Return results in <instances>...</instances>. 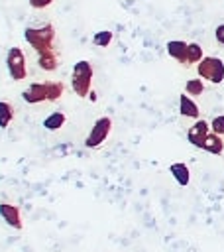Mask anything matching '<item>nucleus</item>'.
Instances as JSON below:
<instances>
[{"instance_id":"1","label":"nucleus","mask_w":224,"mask_h":252,"mask_svg":"<svg viewBox=\"0 0 224 252\" xmlns=\"http://www.w3.org/2000/svg\"><path fill=\"white\" fill-rule=\"evenodd\" d=\"M24 37L37 53L51 51L53 49V39H55V28L51 24H45L41 28H31L29 26V28L24 30Z\"/></svg>"},{"instance_id":"2","label":"nucleus","mask_w":224,"mask_h":252,"mask_svg":"<svg viewBox=\"0 0 224 252\" xmlns=\"http://www.w3.org/2000/svg\"><path fill=\"white\" fill-rule=\"evenodd\" d=\"M90 85H92V65L84 59L77 61L71 75V89L75 91L77 96L84 98L90 94Z\"/></svg>"},{"instance_id":"3","label":"nucleus","mask_w":224,"mask_h":252,"mask_svg":"<svg viewBox=\"0 0 224 252\" xmlns=\"http://www.w3.org/2000/svg\"><path fill=\"white\" fill-rule=\"evenodd\" d=\"M196 73L200 79L218 85L224 81V61L220 57H214V55H204L196 63Z\"/></svg>"},{"instance_id":"4","label":"nucleus","mask_w":224,"mask_h":252,"mask_svg":"<svg viewBox=\"0 0 224 252\" xmlns=\"http://www.w3.org/2000/svg\"><path fill=\"white\" fill-rule=\"evenodd\" d=\"M6 69L12 81H22L28 75L26 69V55L20 47H10L6 53Z\"/></svg>"},{"instance_id":"5","label":"nucleus","mask_w":224,"mask_h":252,"mask_svg":"<svg viewBox=\"0 0 224 252\" xmlns=\"http://www.w3.org/2000/svg\"><path fill=\"white\" fill-rule=\"evenodd\" d=\"M110 130H112V118L110 116L96 118L94 124H92V128H90V132H88V136H86V140H84V146L86 148H98V146H102L106 142Z\"/></svg>"},{"instance_id":"6","label":"nucleus","mask_w":224,"mask_h":252,"mask_svg":"<svg viewBox=\"0 0 224 252\" xmlns=\"http://www.w3.org/2000/svg\"><path fill=\"white\" fill-rule=\"evenodd\" d=\"M208 134H210V124H208L206 120L198 118V120H195V124L187 130V140H189L195 148H200V150H202L204 140H206Z\"/></svg>"},{"instance_id":"7","label":"nucleus","mask_w":224,"mask_h":252,"mask_svg":"<svg viewBox=\"0 0 224 252\" xmlns=\"http://www.w3.org/2000/svg\"><path fill=\"white\" fill-rule=\"evenodd\" d=\"M22 98H24L28 104H37V102L47 100V83H31V85L22 93Z\"/></svg>"},{"instance_id":"8","label":"nucleus","mask_w":224,"mask_h":252,"mask_svg":"<svg viewBox=\"0 0 224 252\" xmlns=\"http://www.w3.org/2000/svg\"><path fill=\"white\" fill-rule=\"evenodd\" d=\"M0 217L6 220L8 226L20 230L24 226L22 222V215H20V209L16 205H10V203H0Z\"/></svg>"},{"instance_id":"9","label":"nucleus","mask_w":224,"mask_h":252,"mask_svg":"<svg viewBox=\"0 0 224 252\" xmlns=\"http://www.w3.org/2000/svg\"><path fill=\"white\" fill-rule=\"evenodd\" d=\"M179 112H181V116H185V118H193V120H198V114H200L198 104H196L195 98L189 96L187 93L179 94Z\"/></svg>"},{"instance_id":"10","label":"nucleus","mask_w":224,"mask_h":252,"mask_svg":"<svg viewBox=\"0 0 224 252\" xmlns=\"http://www.w3.org/2000/svg\"><path fill=\"white\" fill-rule=\"evenodd\" d=\"M187 51H189V43L187 41H183V39H171V41H167V53H169V57H173L181 65H187Z\"/></svg>"},{"instance_id":"11","label":"nucleus","mask_w":224,"mask_h":252,"mask_svg":"<svg viewBox=\"0 0 224 252\" xmlns=\"http://www.w3.org/2000/svg\"><path fill=\"white\" fill-rule=\"evenodd\" d=\"M169 173L173 175V179H175L181 187L189 185V181H191L189 165H187V163H183V161H175V163H171V165H169Z\"/></svg>"},{"instance_id":"12","label":"nucleus","mask_w":224,"mask_h":252,"mask_svg":"<svg viewBox=\"0 0 224 252\" xmlns=\"http://www.w3.org/2000/svg\"><path fill=\"white\" fill-rule=\"evenodd\" d=\"M202 150H204V152H208V154L220 156V154L224 152V142H222V136H218V134L210 132V134L206 136V140H204Z\"/></svg>"},{"instance_id":"13","label":"nucleus","mask_w":224,"mask_h":252,"mask_svg":"<svg viewBox=\"0 0 224 252\" xmlns=\"http://www.w3.org/2000/svg\"><path fill=\"white\" fill-rule=\"evenodd\" d=\"M65 120H67V116L63 114V112H51L49 116H45V120H43V128L45 130H49V132H55V130H59L61 126H65Z\"/></svg>"},{"instance_id":"14","label":"nucleus","mask_w":224,"mask_h":252,"mask_svg":"<svg viewBox=\"0 0 224 252\" xmlns=\"http://www.w3.org/2000/svg\"><path fill=\"white\" fill-rule=\"evenodd\" d=\"M37 63H39V67L43 69V71H55L57 69V55L53 53V49L51 51H43V53H37Z\"/></svg>"},{"instance_id":"15","label":"nucleus","mask_w":224,"mask_h":252,"mask_svg":"<svg viewBox=\"0 0 224 252\" xmlns=\"http://www.w3.org/2000/svg\"><path fill=\"white\" fill-rule=\"evenodd\" d=\"M12 118H14V106L6 100H0V128L10 126Z\"/></svg>"},{"instance_id":"16","label":"nucleus","mask_w":224,"mask_h":252,"mask_svg":"<svg viewBox=\"0 0 224 252\" xmlns=\"http://www.w3.org/2000/svg\"><path fill=\"white\" fill-rule=\"evenodd\" d=\"M185 93L189 94V96H200L202 93H204V83H202V79H189L187 83H185Z\"/></svg>"},{"instance_id":"17","label":"nucleus","mask_w":224,"mask_h":252,"mask_svg":"<svg viewBox=\"0 0 224 252\" xmlns=\"http://www.w3.org/2000/svg\"><path fill=\"white\" fill-rule=\"evenodd\" d=\"M45 83H47V100H59L65 91V85L59 81H45Z\"/></svg>"},{"instance_id":"18","label":"nucleus","mask_w":224,"mask_h":252,"mask_svg":"<svg viewBox=\"0 0 224 252\" xmlns=\"http://www.w3.org/2000/svg\"><path fill=\"white\" fill-rule=\"evenodd\" d=\"M202 57H204V53H202V47H200L198 43H189V51H187V65L198 63Z\"/></svg>"},{"instance_id":"19","label":"nucleus","mask_w":224,"mask_h":252,"mask_svg":"<svg viewBox=\"0 0 224 252\" xmlns=\"http://www.w3.org/2000/svg\"><path fill=\"white\" fill-rule=\"evenodd\" d=\"M110 41H112V32L110 30H102V32H96L92 35V43L96 47H108Z\"/></svg>"},{"instance_id":"20","label":"nucleus","mask_w":224,"mask_h":252,"mask_svg":"<svg viewBox=\"0 0 224 252\" xmlns=\"http://www.w3.org/2000/svg\"><path fill=\"white\" fill-rule=\"evenodd\" d=\"M210 132H214L218 136H224V114H218L210 120Z\"/></svg>"},{"instance_id":"21","label":"nucleus","mask_w":224,"mask_h":252,"mask_svg":"<svg viewBox=\"0 0 224 252\" xmlns=\"http://www.w3.org/2000/svg\"><path fill=\"white\" fill-rule=\"evenodd\" d=\"M29 2V6L31 8H37V10H43V8H47L53 0H28Z\"/></svg>"},{"instance_id":"22","label":"nucleus","mask_w":224,"mask_h":252,"mask_svg":"<svg viewBox=\"0 0 224 252\" xmlns=\"http://www.w3.org/2000/svg\"><path fill=\"white\" fill-rule=\"evenodd\" d=\"M214 37H216V41H218L220 45H224V24L216 26V30H214Z\"/></svg>"}]
</instances>
